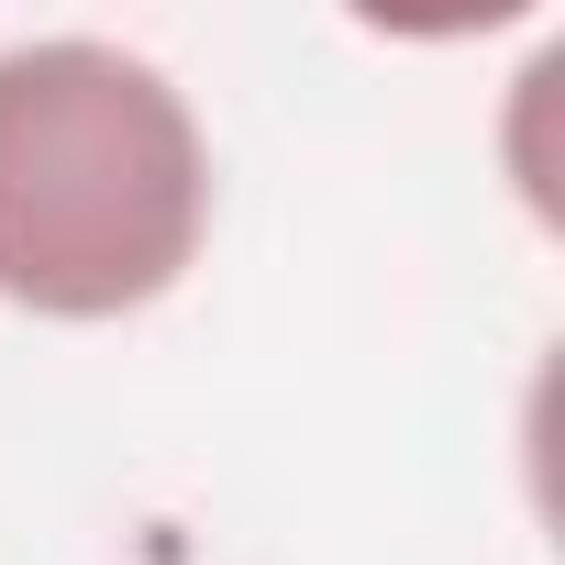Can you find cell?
Segmentation results:
<instances>
[{"label": "cell", "instance_id": "cell-1", "mask_svg": "<svg viewBox=\"0 0 565 565\" xmlns=\"http://www.w3.org/2000/svg\"><path fill=\"white\" fill-rule=\"evenodd\" d=\"M211 233V156L189 100L89 34L0 56V300L45 322H122L167 300Z\"/></svg>", "mask_w": 565, "mask_h": 565}]
</instances>
